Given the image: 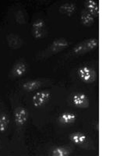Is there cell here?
Returning <instances> with one entry per match:
<instances>
[{"label":"cell","instance_id":"6da1fadb","mask_svg":"<svg viewBox=\"0 0 117 156\" xmlns=\"http://www.w3.org/2000/svg\"><path fill=\"white\" fill-rule=\"evenodd\" d=\"M99 41L96 37L85 39L78 43L72 50V53L75 55H80L96 49L98 47Z\"/></svg>","mask_w":117,"mask_h":156},{"label":"cell","instance_id":"7a4b0ae2","mask_svg":"<svg viewBox=\"0 0 117 156\" xmlns=\"http://www.w3.org/2000/svg\"><path fill=\"white\" fill-rule=\"evenodd\" d=\"M78 77L85 83H92L97 80L98 73L95 69L87 65H83L77 69Z\"/></svg>","mask_w":117,"mask_h":156},{"label":"cell","instance_id":"3957f363","mask_svg":"<svg viewBox=\"0 0 117 156\" xmlns=\"http://www.w3.org/2000/svg\"><path fill=\"white\" fill-rule=\"evenodd\" d=\"M14 121L18 127H21L24 126L27 122L29 119V112L27 108L24 107H16L13 112Z\"/></svg>","mask_w":117,"mask_h":156},{"label":"cell","instance_id":"277c9868","mask_svg":"<svg viewBox=\"0 0 117 156\" xmlns=\"http://www.w3.org/2000/svg\"><path fill=\"white\" fill-rule=\"evenodd\" d=\"M71 103L76 108H86L89 107V98L84 93H74L71 95Z\"/></svg>","mask_w":117,"mask_h":156},{"label":"cell","instance_id":"5b68a950","mask_svg":"<svg viewBox=\"0 0 117 156\" xmlns=\"http://www.w3.org/2000/svg\"><path fill=\"white\" fill-rule=\"evenodd\" d=\"M51 94L47 90L43 91H37L34 94L32 98V102L33 105L36 108H41L44 106L51 99Z\"/></svg>","mask_w":117,"mask_h":156},{"label":"cell","instance_id":"8992f818","mask_svg":"<svg viewBox=\"0 0 117 156\" xmlns=\"http://www.w3.org/2000/svg\"><path fill=\"white\" fill-rule=\"evenodd\" d=\"M27 71V64L23 60L17 61L12 66L9 76L12 78H19L23 76Z\"/></svg>","mask_w":117,"mask_h":156},{"label":"cell","instance_id":"52a82bcc","mask_svg":"<svg viewBox=\"0 0 117 156\" xmlns=\"http://www.w3.org/2000/svg\"><path fill=\"white\" fill-rule=\"evenodd\" d=\"M45 22L42 19H37L32 24V33L34 37L41 39L45 34Z\"/></svg>","mask_w":117,"mask_h":156},{"label":"cell","instance_id":"ba28073f","mask_svg":"<svg viewBox=\"0 0 117 156\" xmlns=\"http://www.w3.org/2000/svg\"><path fill=\"white\" fill-rule=\"evenodd\" d=\"M69 45V44L66 39L63 38V37H58V38L55 39L53 42L51 43L50 49L54 53H58L59 51L68 48Z\"/></svg>","mask_w":117,"mask_h":156},{"label":"cell","instance_id":"9c48e42d","mask_svg":"<svg viewBox=\"0 0 117 156\" xmlns=\"http://www.w3.org/2000/svg\"><path fill=\"white\" fill-rule=\"evenodd\" d=\"M77 119V115L74 112H64L58 115V120L62 125H70L74 123Z\"/></svg>","mask_w":117,"mask_h":156},{"label":"cell","instance_id":"30bf717a","mask_svg":"<svg viewBox=\"0 0 117 156\" xmlns=\"http://www.w3.org/2000/svg\"><path fill=\"white\" fill-rule=\"evenodd\" d=\"M6 41L8 45L12 49H17L23 45V40L19 35L15 34H9L6 36Z\"/></svg>","mask_w":117,"mask_h":156},{"label":"cell","instance_id":"8fae6325","mask_svg":"<svg viewBox=\"0 0 117 156\" xmlns=\"http://www.w3.org/2000/svg\"><path fill=\"white\" fill-rule=\"evenodd\" d=\"M69 140L76 145H82L87 141V136L83 132H73L69 134Z\"/></svg>","mask_w":117,"mask_h":156},{"label":"cell","instance_id":"7c38bea8","mask_svg":"<svg viewBox=\"0 0 117 156\" xmlns=\"http://www.w3.org/2000/svg\"><path fill=\"white\" fill-rule=\"evenodd\" d=\"M85 10L92 15L94 17L98 18L99 16V6L98 3L94 0H86L84 2Z\"/></svg>","mask_w":117,"mask_h":156},{"label":"cell","instance_id":"4fadbf2b","mask_svg":"<svg viewBox=\"0 0 117 156\" xmlns=\"http://www.w3.org/2000/svg\"><path fill=\"white\" fill-rule=\"evenodd\" d=\"M42 86V82L37 80H31L26 81L22 84V88L27 91V92H31L34 90H37Z\"/></svg>","mask_w":117,"mask_h":156},{"label":"cell","instance_id":"5bb4252c","mask_svg":"<svg viewBox=\"0 0 117 156\" xmlns=\"http://www.w3.org/2000/svg\"><path fill=\"white\" fill-rule=\"evenodd\" d=\"M76 11V6L73 2H66L59 7V12L67 16H72Z\"/></svg>","mask_w":117,"mask_h":156},{"label":"cell","instance_id":"9a60e30c","mask_svg":"<svg viewBox=\"0 0 117 156\" xmlns=\"http://www.w3.org/2000/svg\"><path fill=\"white\" fill-rule=\"evenodd\" d=\"M80 21L81 23L85 27H90L94 23V17L90 14L87 11L83 9L80 14Z\"/></svg>","mask_w":117,"mask_h":156},{"label":"cell","instance_id":"2e32d148","mask_svg":"<svg viewBox=\"0 0 117 156\" xmlns=\"http://www.w3.org/2000/svg\"><path fill=\"white\" fill-rule=\"evenodd\" d=\"M71 154V150L66 147L58 146L55 147L51 151L50 154L52 156H69Z\"/></svg>","mask_w":117,"mask_h":156},{"label":"cell","instance_id":"e0dca14e","mask_svg":"<svg viewBox=\"0 0 117 156\" xmlns=\"http://www.w3.org/2000/svg\"><path fill=\"white\" fill-rule=\"evenodd\" d=\"M9 124V118L5 112L0 113V133H4L7 130Z\"/></svg>","mask_w":117,"mask_h":156},{"label":"cell","instance_id":"ac0fdd59","mask_svg":"<svg viewBox=\"0 0 117 156\" xmlns=\"http://www.w3.org/2000/svg\"><path fill=\"white\" fill-rule=\"evenodd\" d=\"M96 130L98 131V122H97V124H96Z\"/></svg>","mask_w":117,"mask_h":156}]
</instances>
